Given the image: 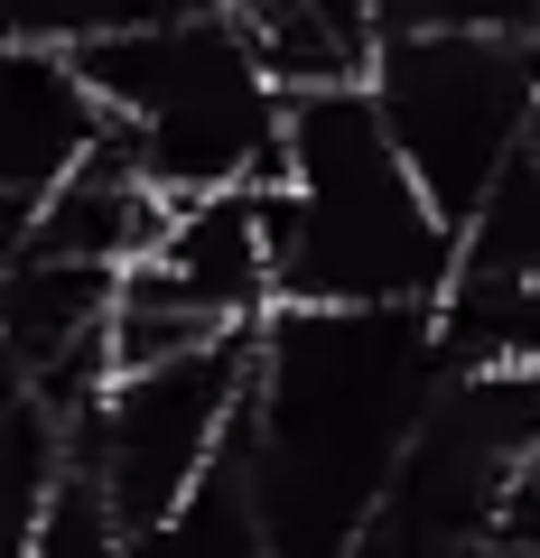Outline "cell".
Here are the masks:
<instances>
[{"label":"cell","instance_id":"8fae6325","mask_svg":"<svg viewBox=\"0 0 540 558\" xmlns=\"http://www.w3.org/2000/svg\"><path fill=\"white\" fill-rule=\"evenodd\" d=\"M196 0H0V38H38V47H94L121 38V28H149V20H178Z\"/></svg>","mask_w":540,"mask_h":558},{"label":"cell","instance_id":"5b68a950","mask_svg":"<svg viewBox=\"0 0 540 558\" xmlns=\"http://www.w3.org/2000/svg\"><path fill=\"white\" fill-rule=\"evenodd\" d=\"M242 381H252V326L196 344V354L112 373L75 418H65V465L103 494V512L121 521V539L149 531V521H168L178 494L215 465L224 428H233V410H242Z\"/></svg>","mask_w":540,"mask_h":558},{"label":"cell","instance_id":"30bf717a","mask_svg":"<svg viewBox=\"0 0 540 558\" xmlns=\"http://www.w3.org/2000/svg\"><path fill=\"white\" fill-rule=\"evenodd\" d=\"M457 279H494V289L540 279V149H521L457 215Z\"/></svg>","mask_w":540,"mask_h":558},{"label":"cell","instance_id":"6da1fadb","mask_svg":"<svg viewBox=\"0 0 540 558\" xmlns=\"http://www.w3.org/2000/svg\"><path fill=\"white\" fill-rule=\"evenodd\" d=\"M439 381L447 354L429 307H271L224 428L252 484L261 558L355 549Z\"/></svg>","mask_w":540,"mask_h":558},{"label":"cell","instance_id":"9c48e42d","mask_svg":"<svg viewBox=\"0 0 540 558\" xmlns=\"http://www.w3.org/2000/svg\"><path fill=\"white\" fill-rule=\"evenodd\" d=\"M224 10L242 20V38H252L261 75L280 84V94H308V84H345V75H363V57H373L363 38H345V28L326 20L317 0H224Z\"/></svg>","mask_w":540,"mask_h":558},{"label":"cell","instance_id":"3957f363","mask_svg":"<svg viewBox=\"0 0 540 558\" xmlns=\"http://www.w3.org/2000/svg\"><path fill=\"white\" fill-rule=\"evenodd\" d=\"M103 121L131 140L168 205L215 196V186H271L280 168V112L289 94L261 75L252 38L224 0H196L178 20L121 28V38L75 47Z\"/></svg>","mask_w":540,"mask_h":558},{"label":"cell","instance_id":"52a82bcc","mask_svg":"<svg viewBox=\"0 0 540 558\" xmlns=\"http://www.w3.org/2000/svg\"><path fill=\"white\" fill-rule=\"evenodd\" d=\"M168 196L149 186V168L131 159V140L103 121L84 140V159L65 168L38 196V223H28V252H65V260H103V270H131V260L159 242Z\"/></svg>","mask_w":540,"mask_h":558},{"label":"cell","instance_id":"277c9868","mask_svg":"<svg viewBox=\"0 0 540 558\" xmlns=\"http://www.w3.org/2000/svg\"><path fill=\"white\" fill-rule=\"evenodd\" d=\"M363 94L410 178L429 186V205L457 223L540 131V38L392 28L363 57Z\"/></svg>","mask_w":540,"mask_h":558},{"label":"cell","instance_id":"8992f818","mask_svg":"<svg viewBox=\"0 0 540 558\" xmlns=\"http://www.w3.org/2000/svg\"><path fill=\"white\" fill-rule=\"evenodd\" d=\"M141 260H159L215 326H261L271 317V223H261V186L178 196Z\"/></svg>","mask_w":540,"mask_h":558},{"label":"cell","instance_id":"7a4b0ae2","mask_svg":"<svg viewBox=\"0 0 540 558\" xmlns=\"http://www.w3.org/2000/svg\"><path fill=\"white\" fill-rule=\"evenodd\" d=\"M261 223L271 307H439L457 279V223L392 149L363 75L289 94Z\"/></svg>","mask_w":540,"mask_h":558},{"label":"cell","instance_id":"ba28073f","mask_svg":"<svg viewBox=\"0 0 540 558\" xmlns=\"http://www.w3.org/2000/svg\"><path fill=\"white\" fill-rule=\"evenodd\" d=\"M94 131H103V102L65 47L0 38V186L10 196H47L84 159Z\"/></svg>","mask_w":540,"mask_h":558}]
</instances>
